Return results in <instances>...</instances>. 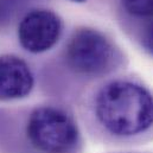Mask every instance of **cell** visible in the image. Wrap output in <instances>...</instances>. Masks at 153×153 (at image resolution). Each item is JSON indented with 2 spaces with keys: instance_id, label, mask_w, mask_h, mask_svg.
<instances>
[{
  "instance_id": "6da1fadb",
  "label": "cell",
  "mask_w": 153,
  "mask_h": 153,
  "mask_svg": "<svg viewBox=\"0 0 153 153\" xmlns=\"http://www.w3.org/2000/svg\"><path fill=\"white\" fill-rule=\"evenodd\" d=\"M88 123L97 139L138 146L153 141V90L132 75L111 78L91 95Z\"/></svg>"
},
{
  "instance_id": "7a4b0ae2",
  "label": "cell",
  "mask_w": 153,
  "mask_h": 153,
  "mask_svg": "<svg viewBox=\"0 0 153 153\" xmlns=\"http://www.w3.org/2000/svg\"><path fill=\"white\" fill-rule=\"evenodd\" d=\"M122 53L114 40L93 27L75 30L65 43L63 61L67 68L82 77H103L116 70Z\"/></svg>"
},
{
  "instance_id": "3957f363",
  "label": "cell",
  "mask_w": 153,
  "mask_h": 153,
  "mask_svg": "<svg viewBox=\"0 0 153 153\" xmlns=\"http://www.w3.org/2000/svg\"><path fill=\"white\" fill-rule=\"evenodd\" d=\"M25 134L37 153H79L82 135L74 115L55 105L33 108L27 117Z\"/></svg>"
},
{
  "instance_id": "277c9868",
  "label": "cell",
  "mask_w": 153,
  "mask_h": 153,
  "mask_svg": "<svg viewBox=\"0 0 153 153\" xmlns=\"http://www.w3.org/2000/svg\"><path fill=\"white\" fill-rule=\"evenodd\" d=\"M63 23L61 17L48 8H36L24 16L18 26V40L30 53H44L61 39Z\"/></svg>"
},
{
  "instance_id": "5b68a950",
  "label": "cell",
  "mask_w": 153,
  "mask_h": 153,
  "mask_svg": "<svg viewBox=\"0 0 153 153\" xmlns=\"http://www.w3.org/2000/svg\"><path fill=\"white\" fill-rule=\"evenodd\" d=\"M35 75L30 65L16 55H0V101L20 100L30 95Z\"/></svg>"
},
{
  "instance_id": "8992f818",
  "label": "cell",
  "mask_w": 153,
  "mask_h": 153,
  "mask_svg": "<svg viewBox=\"0 0 153 153\" xmlns=\"http://www.w3.org/2000/svg\"><path fill=\"white\" fill-rule=\"evenodd\" d=\"M123 11L139 23L153 19V0H121Z\"/></svg>"
},
{
  "instance_id": "52a82bcc",
  "label": "cell",
  "mask_w": 153,
  "mask_h": 153,
  "mask_svg": "<svg viewBox=\"0 0 153 153\" xmlns=\"http://www.w3.org/2000/svg\"><path fill=\"white\" fill-rule=\"evenodd\" d=\"M134 36L139 46L153 57V19L138 23Z\"/></svg>"
},
{
  "instance_id": "ba28073f",
  "label": "cell",
  "mask_w": 153,
  "mask_h": 153,
  "mask_svg": "<svg viewBox=\"0 0 153 153\" xmlns=\"http://www.w3.org/2000/svg\"><path fill=\"white\" fill-rule=\"evenodd\" d=\"M114 153H147V152H138V151H125V152H114Z\"/></svg>"
},
{
  "instance_id": "9c48e42d",
  "label": "cell",
  "mask_w": 153,
  "mask_h": 153,
  "mask_svg": "<svg viewBox=\"0 0 153 153\" xmlns=\"http://www.w3.org/2000/svg\"><path fill=\"white\" fill-rule=\"evenodd\" d=\"M71 1H74V2H84L87 0H71Z\"/></svg>"
}]
</instances>
